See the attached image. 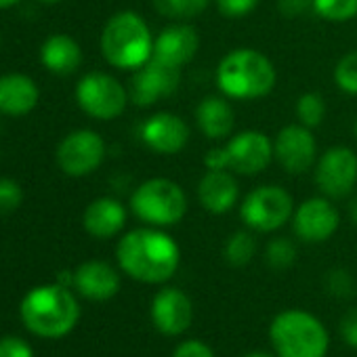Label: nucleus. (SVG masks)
Here are the masks:
<instances>
[{"label":"nucleus","instance_id":"nucleus-1","mask_svg":"<svg viewBox=\"0 0 357 357\" xmlns=\"http://www.w3.org/2000/svg\"><path fill=\"white\" fill-rule=\"evenodd\" d=\"M122 271L143 284H162L178 267L176 242L155 229H135L126 234L116 250Z\"/></svg>","mask_w":357,"mask_h":357},{"label":"nucleus","instance_id":"nucleus-2","mask_svg":"<svg viewBox=\"0 0 357 357\" xmlns=\"http://www.w3.org/2000/svg\"><path fill=\"white\" fill-rule=\"evenodd\" d=\"M22 319L26 328L45 338H59L74 330L80 317L78 301L61 286H38L22 301Z\"/></svg>","mask_w":357,"mask_h":357},{"label":"nucleus","instance_id":"nucleus-3","mask_svg":"<svg viewBox=\"0 0 357 357\" xmlns=\"http://www.w3.org/2000/svg\"><path fill=\"white\" fill-rule=\"evenodd\" d=\"M153 40L147 24L132 11L116 13L103 28L101 53L109 66L120 70H137L149 61Z\"/></svg>","mask_w":357,"mask_h":357},{"label":"nucleus","instance_id":"nucleus-4","mask_svg":"<svg viewBox=\"0 0 357 357\" xmlns=\"http://www.w3.org/2000/svg\"><path fill=\"white\" fill-rule=\"evenodd\" d=\"M219 89L234 99H257L271 93L275 84L273 63L259 51L238 49L223 57L217 68Z\"/></svg>","mask_w":357,"mask_h":357},{"label":"nucleus","instance_id":"nucleus-5","mask_svg":"<svg viewBox=\"0 0 357 357\" xmlns=\"http://www.w3.org/2000/svg\"><path fill=\"white\" fill-rule=\"evenodd\" d=\"M269 338L278 357H326L330 344L324 324L303 309H288L275 315Z\"/></svg>","mask_w":357,"mask_h":357},{"label":"nucleus","instance_id":"nucleus-6","mask_svg":"<svg viewBox=\"0 0 357 357\" xmlns=\"http://www.w3.org/2000/svg\"><path fill=\"white\" fill-rule=\"evenodd\" d=\"M132 213L149 225H174L188 213L183 190L170 178H149L141 183L130 198Z\"/></svg>","mask_w":357,"mask_h":357},{"label":"nucleus","instance_id":"nucleus-7","mask_svg":"<svg viewBox=\"0 0 357 357\" xmlns=\"http://www.w3.org/2000/svg\"><path fill=\"white\" fill-rule=\"evenodd\" d=\"M273 155V147L267 135L259 130H244L236 135L225 147L211 149L204 164L211 170H234L238 174H259L263 172Z\"/></svg>","mask_w":357,"mask_h":357},{"label":"nucleus","instance_id":"nucleus-8","mask_svg":"<svg viewBox=\"0 0 357 357\" xmlns=\"http://www.w3.org/2000/svg\"><path fill=\"white\" fill-rule=\"evenodd\" d=\"M76 101L89 116L97 120H112L124 112L128 93L114 76L93 72L80 78L76 86Z\"/></svg>","mask_w":357,"mask_h":357},{"label":"nucleus","instance_id":"nucleus-9","mask_svg":"<svg viewBox=\"0 0 357 357\" xmlns=\"http://www.w3.org/2000/svg\"><path fill=\"white\" fill-rule=\"evenodd\" d=\"M240 213L250 229L275 231L292 217V196L278 185H263L246 196Z\"/></svg>","mask_w":357,"mask_h":357},{"label":"nucleus","instance_id":"nucleus-10","mask_svg":"<svg viewBox=\"0 0 357 357\" xmlns=\"http://www.w3.org/2000/svg\"><path fill=\"white\" fill-rule=\"evenodd\" d=\"M181 82V68L149 57L141 68H137L130 78V101L139 107H147L168 95H172Z\"/></svg>","mask_w":357,"mask_h":357},{"label":"nucleus","instance_id":"nucleus-11","mask_svg":"<svg viewBox=\"0 0 357 357\" xmlns=\"http://www.w3.org/2000/svg\"><path fill=\"white\" fill-rule=\"evenodd\" d=\"M105 143L95 130H74L57 147V164L70 176H86L101 166Z\"/></svg>","mask_w":357,"mask_h":357},{"label":"nucleus","instance_id":"nucleus-12","mask_svg":"<svg viewBox=\"0 0 357 357\" xmlns=\"http://www.w3.org/2000/svg\"><path fill=\"white\" fill-rule=\"evenodd\" d=\"M357 181V155L349 147H330L315 168V183L328 198H344Z\"/></svg>","mask_w":357,"mask_h":357},{"label":"nucleus","instance_id":"nucleus-13","mask_svg":"<svg viewBox=\"0 0 357 357\" xmlns=\"http://www.w3.org/2000/svg\"><path fill=\"white\" fill-rule=\"evenodd\" d=\"M273 155L290 174H301L309 170L315 162V139L311 135V128L303 124L282 128L273 143Z\"/></svg>","mask_w":357,"mask_h":357},{"label":"nucleus","instance_id":"nucleus-14","mask_svg":"<svg viewBox=\"0 0 357 357\" xmlns=\"http://www.w3.org/2000/svg\"><path fill=\"white\" fill-rule=\"evenodd\" d=\"M194 307L178 288H164L151 301V321L166 336H178L192 326Z\"/></svg>","mask_w":357,"mask_h":357},{"label":"nucleus","instance_id":"nucleus-15","mask_svg":"<svg viewBox=\"0 0 357 357\" xmlns=\"http://www.w3.org/2000/svg\"><path fill=\"white\" fill-rule=\"evenodd\" d=\"M292 227L303 242H326L338 229V213L328 200L311 198L294 213Z\"/></svg>","mask_w":357,"mask_h":357},{"label":"nucleus","instance_id":"nucleus-16","mask_svg":"<svg viewBox=\"0 0 357 357\" xmlns=\"http://www.w3.org/2000/svg\"><path fill=\"white\" fill-rule=\"evenodd\" d=\"M141 139L158 153H176L188 145L190 128L178 116L160 112L141 124Z\"/></svg>","mask_w":357,"mask_h":357},{"label":"nucleus","instance_id":"nucleus-17","mask_svg":"<svg viewBox=\"0 0 357 357\" xmlns=\"http://www.w3.org/2000/svg\"><path fill=\"white\" fill-rule=\"evenodd\" d=\"M200 47V36L198 32L188 26V24H176L160 32V36L153 43L151 57L166 61L170 66L183 68L194 59Z\"/></svg>","mask_w":357,"mask_h":357},{"label":"nucleus","instance_id":"nucleus-18","mask_svg":"<svg viewBox=\"0 0 357 357\" xmlns=\"http://www.w3.org/2000/svg\"><path fill=\"white\" fill-rule=\"evenodd\" d=\"M74 286L89 301H109L120 290V278L112 265L86 261L74 271Z\"/></svg>","mask_w":357,"mask_h":357},{"label":"nucleus","instance_id":"nucleus-19","mask_svg":"<svg viewBox=\"0 0 357 357\" xmlns=\"http://www.w3.org/2000/svg\"><path fill=\"white\" fill-rule=\"evenodd\" d=\"M238 194H240L238 181L227 170L208 168V172L200 178V185H198L200 204L215 215H223L231 211L234 204L238 202Z\"/></svg>","mask_w":357,"mask_h":357},{"label":"nucleus","instance_id":"nucleus-20","mask_svg":"<svg viewBox=\"0 0 357 357\" xmlns=\"http://www.w3.org/2000/svg\"><path fill=\"white\" fill-rule=\"evenodd\" d=\"M40 99L38 86L30 76L5 74L0 76V114L5 116H26Z\"/></svg>","mask_w":357,"mask_h":357},{"label":"nucleus","instance_id":"nucleus-21","mask_svg":"<svg viewBox=\"0 0 357 357\" xmlns=\"http://www.w3.org/2000/svg\"><path fill=\"white\" fill-rule=\"evenodd\" d=\"M84 229L99 240L114 238L126 223L124 206L114 198H99L91 202L84 211Z\"/></svg>","mask_w":357,"mask_h":357},{"label":"nucleus","instance_id":"nucleus-22","mask_svg":"<svg viewBox=\"0 0 357 357\" xmlns=\"http://www.w3.org/2000/svg\"><path fill=\"white\" fill-rule=\"evenodd\" d=\"M40 61L49 72L59 74V76H68L80 68L82 49L72 36L53 34L40 47Z\"/></svg>","mask_w":357,"mask_h":357},{"label":"nucleus","instance_id":"nucleus-23","mask_svg":"<svg viewBox=\"0 0 357 357\" xmlns=\"http://www.w3.org/2000/svg\"><path fill=\"white\" fill-rule=\"evenodd\" d=\"M196 120H198L200 130L208 139H225L234 130L236 116H234L231 105L225 99L206 97L200 101V105L196 109Z\"/></svg>","mask_w":357,"mask_h":357},{"label":"nucleus","instance_id":"nucleus-24","mask_svg":"<svg viewBox=\"0 0 357 357\" xmlns=\"http://www.w3.org/2000/svg\"><path fill=\"white\" fill-rule=\"evenodd\" d=\"M153 9L168 20H192L200 15L211 0H151Z\"/></svg>","mask_w":357,"mask_h":357},{"label":"nucleus","instance_id":"nucleus-25","mask_svg":"<svg viewBox=\"0 0 357 357\" xmlns=\"http://www.w3.org/2000/svg\"><path fill=\"white\" fill-rule=\"evenodd\" d=\"M257 252L255 236L248 231H236L225 244V259L231 267H244L252 261Z\"/></svg>","mask_w":357,"mask_h":357},{"label":"nucleus","instance_id":"nucleus-26","mask_svg":"<svg viewBox=\"0 0 357 357\" xmlns=\"http://www.w3.org/2000/svg\"><path fill=\"white\" fill-rule=\"evenodd\" d=\"M313 11L328 22H349L357 15V0H313Z\"/></svg>","mask_w":357,"mask_h":357},{"label":"nucleus","instance_id":"nucleus-27","mask_svg":"<svg viewBox=\"0 0 357 357\" xmlns=\"http://www.w3.org/2000/svg\"><path fill=\"white\" fill-rule=\"evenodd\" d=\"M265 261L269 267L282 271L294 265L296 261V246L288 240V238H275L267 244L265 250Z\"/></svg>","mask_w":357,"mask_h":357},{"label":"nucleus","instance_id":"nucleus-28","mask_svg":"<svg viewBox=\"0 0 357 357\" xmlns=\"http://www.w3.org/2000/svg\"><path fill=\"white\" fill-rule=\"evenodd\" d=\"M324 114H326V105H324V99L315 93H307L298 99L296 103V116L301 120L303 126L307 128H315L321 124L324 120Z\"/></svg>","mask_w":357,"mask_h":357},{"label":"nucleus","instance_id":"nucleus-29","mask_svg":"<svg viewBox=\"0 0 357 357\" xmlns=\"http://www.w3.org/2000/svg\"><path fill=\"white\" fill-rule=\"evenodd\" d=\"M334 80L338 84V89H342L349 95H357V51L347 53L336 70H334Z\"/></svg>","mask_w":357,"mask_h":357},{"label":"nucleus","instance_id":"nucleus-30","mask_svg":"<svg viewBox=\"0 0 357 357\" xmlns=\"http://www.w3.org/2000/svg\"><path fill=\"white\" fill-rule=\"evenodd\" d=\"M326 290L336 296V298H349L357 288H355V280L349 271L344 269H332L326 275Z\"/></svg>","mask_w":357,"mask_h":357},{"label":"nucleus","instance_id":"nucleus-31","mask_svg":"<svg viewBox=\"0 0 357 357\" xmlns=\"http://www.w3.org/2000/svg\"><path fill=\"white\" fill-rule=\"evenodd\" d=\"M24 192L13 178H0V215H9L20 208Z\"/></svg>","mask_w":357,"mask_h":357},{"label":"nucleus","instance_id":"nucleus-32","mask_svg":"<svg viewBox=\"0 0 357 357\" xmlns=\"http://www.w3.org/2000/svg\"><path fill=\"white\" fill-rule=\"evenodd\" d=\"M0 357H34L30 344L17 336L0 338Z\"/></svg>","mask_w":357,"mask_h":357},{"label":"nucleus","instance_id":"nucleus-33","mask_svg":"<svg viewBox=\"0 0 357 357\" xmlns=\"http://www.w3.org/2000/svg\"><path fill=\"white\" fill-rule=\"evenodd\" d=\"M257 5H259V0H217V9L225 17H242V15H248Z\"/></svg>","mask_w":357,"mask_h":357},{"label":"nucleus","instance_id":"nucleus-34","mask_svg":"<svg viewBox=\"0 0 357 357\" xmlns=\"http://www.w3.org/2000/svg\"><path fill=\"white\" fill-rule=\"evenodd\" d=\"M172 357H215V353L202 340H185L174 349Z\"/></svg>","mask_w":357,"mask_h":357},{"label":"nucleus","instance_id":"nucleus-35","mask_svg":"<svg viewBox=\"0 0 357 357\" xmlns=\"http://www.w3.org/2000/svg\"><path fill=\"white\" fill-rule=\"evenodd\" d=\"M340 334H342V338H344V342L349 347L357 349V307L349 309L344 313V317L340 319Z\"/></svg>","mask_w":357,"mask_h":357},{"label":"nucleus","instance_id":"nucleus-36","mask_svg":"<svg viewBox=\"0 0 357 357\" xmlns=\"http://www.w3.org/2000/svg\"><path fill=\"white\" fill-rule=\"evenodd\" d=\"M278 7L286 17H301L313 9V0H278Z\"/></svg>","mask_w":357,"mask_h":357},{"label":"nucleus","instance_id":"nucleus-37","mask_svg":"<svg viewBox=\"0 0 357 357\" xmlns=\"http://www.w3.org/2000/svg\"><path fill=\"white\" fill-rule=\"evenodd\" d=\"M57 280H59L57 284H61V286H66V288H68L70 284H74V273L63 271V273H59V275H57Z\"/></svg>","mask_w":357,"mask_h":357},{"label":"nucleus","instance_id":"nucleus-38","mask_svg":"<svg viewBox=\"0 0 357 357\" xmlns=\"http://www.w3.org/2000/svg\"><path fill=\"white\" fill-rule=\"evenodd\" d=\"M349 217H351V221L357 225V196L351 200V204H349Z\"/></svg>","mask_w":357,"mask_h":357},{"label":"nucleus","instance_id":"nucleus-39","mask_svg":"<svg viewBox=\"0 0 357 357\" xmlns=\"http://www.w3.org/2000/svg\"><path fill=\"white\" fill-rule=\"evenodd\" d=\"M17 3H20V0H0V9H9V7H13Z\"/></svg>","mask_w":357,"mask_h":357},{"label":"nucleus","instance_id":"nucleus-40","mask_svg":"<svg viewBox=\"0 0 357 357\" xmlns=\"http://www.w3.org/2000/svg\"><path fill=\"white\" fill-rule=\"evenodd\" d=\"M246 357H271V355H267V353H248Z\"/></svg>","mask_w":357,"mask_h":357},{"label":"nucleus","instance_id":"nucleus-41","mask_svg":"<svg viewBox=\"0 0 357 357\" xmlns=\"http://www.w3.org/2000/svg\"><path fill=\"white\" fill-rule=\"evenodd\" d=\"M43 3H49V5H53V3H59V0H43Z\"/></svg>","mask_w":357,"mask_h":357},{"label":"nucleus","instance_id":"nucleus-42","mask_svg":"<svg viewBox=\"0 0 357 357\" xmlns=\"http://www.w3.org/2000/svg\"><path fill=\"white\" fill-rule=\"evenodd\" d=\"M355 135H357V122H355Z\"/></svg>","mask_w":357,"mask_h":357},{"label":"nucleus","instance_id":"nucleus-43","mask_svg":"<svg viewBox=\"0 0 357 357\" xmlns=\"http://www.w3.org/2000/svg\"><path fill=\"white\" fill-rule=\"evenodd\" d=\"M0 43H3V38H0Z\"/></svg>","mask_w":357,"mask_h":357}]
</instances>
